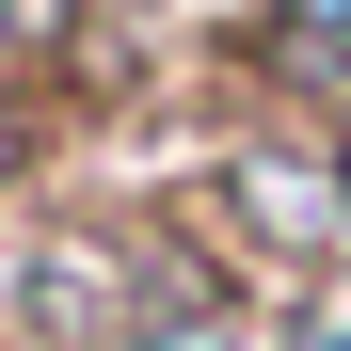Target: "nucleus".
<instances>
[{
	"label": "nucleus",
	"instance_id": "f257e3e1",
	"mask_svg": "<svg viewBox=\"0 0 351 351\" xmlns=\"http://www.w3.org/2000/svg\"><path fill=\"white\" fill-rule=\"evenodd\" d=\"M208 223H223L240 271L319 287V271L351 256V160L304 128V112H240V128L208 144Z\"/></svg>",
	"mask_w": 351,
	"mask_h": 351
},
{
	"label": "nucleus",
	"instance_id": "f03ea898",
	"mask_svg": "<svg viewBox=\"0 0 351 351\" xmlns=\"http://www.w3.org/2000/svg\"><path fill=\"white\" fill-rule=\"evenodd\" d=\"M144 223H0V351H128Z\"/></svg>",
	"mask_w": 351,
	"mask_h": 351
},
{
	"label": "nucleus",
	"instance_id": "7ed1b4c3",
	"mask_svg": "<svg viewBox=\"0 0 351 351\" xmlns=\"http://www.w3.org/2000/svg\"><path fill=\"white\" fill-rule=\"evenodd\" d=\"M240 64H256V96L240 112H351V0H256L240 16Z\"/></svg>",
	"mask_w": 351,
	"mask_h": 351
},
{
	"label": "nucleus",
	"instance_id": "20e7f679",
	"mask_svg": "<svg viewBox=\"0 0 351 351\" xmlns=\"http://www.w3.org/2000/svg\"><path fill=\"white\" fill-rule=\"evenodd\" d=\"M128 351H271V335H256L240 287H223V304H144V319H128Z\"/></svg>",
	"mask_w": 351,
	"mask_h": 351
},
{
	"label": "nucleus",
	"instance_id": "39448f33",
	"mask_svg": "<svg viewBox=\"0 0 351 351\" xmlns=\"http://www.w3.org/2000/svg\"><path fill=\"white\" fill-rule=\"evenodd\" d=\"M335 351H351V335H335Z\"/></svg>",
	"mask_w": 351,
	"mask_h": 351
}]
</instances>
